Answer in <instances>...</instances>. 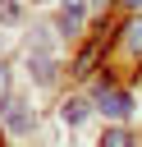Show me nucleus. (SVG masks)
Here are the masks:
<instances>
[{
    "label": "nucleus",
    "mask_w": 142,
    "mask_h": 147,
    "mask_svg": "<svg viewBox=\"0 0 142 147\" xmlns=\"http://www.w3.org/2000/svg\"><path fill=\"white\" fill-rule=\"evenodd\" d=\"M96 110H101L105 119H128V115H133V96H128L124 87H115L110 78H101V83H96Z\"/></svg>",
    "instance_id": "nucleus-1"
},
{
    "label": "nucleus",
    "mask_w": 142,
    "mask_h": 147,
    "mask_svg": "<svg viewBox=\"0 0 142 147\" xmlns=\"http://www.w3.org/2000/svg\"><path fill=\"white\" fill-rule=\"evenodd\" d=\"M101 28H105V23H101ZM101 51H105V37H92V41L78 51V60H73V74H78V78H92V74H96V60H101Z\"/></svg>",
    "instance_id": "nucleus-2"
},
{
    "label": "nucleus",
    "mask_w": 142,
    "mask_h": 147,
    "mask_svg": "<svg viewBox=\"0 0 142 147\" xmlns=\"http://www.w3.org/2000/svg\"><path fill=\"white\" fill-rule=\"evenodd\" d=\"M27 74H32L37 83H46V87L55 83V60H50L46 46H32V51H27Z\"/></svg>",
    "instance_id": "nucleus-3"
},
{
    "label": "nucleus",
    "mask_w": 142,
    "mask_h": 147,
    "mask_svg": "<svg viewBox=\"0 0 142 147\" xmlns=\"http://www.w3.org/2000/svg\"><path fill=\"white\" fill-rule=\"evenodd\" d=\"M119 51L128 60H142V14H133L124 28H119Z\"/></svg>",
    "instance_id": "nucleus-4"
},
{
    "label": "nucleus",
    "mask_w": 142,
    "mask_h": 147,
    "mask_svg": "<svg viewBox=\"0 0 142 147\" xmlns=\"http://www.w3.org/2000/svg\"><path fill=\"white\" fill-rule=\"evenodd\" d=\"M5 119H9L14 133H32V129H37V110H27L23 101H9V106H5Z\"/></svg>",
    "instance_id": "nucleus-5"
},
{
    "label": "nucleus",
    "mask_w": 142,
    "mask_h": 147,
    "mask_svg": "<svg viewBox=\"0 0 142 147\" xmlns=\"http://www.w3.org/2000/svg\"><path fill=\"white\" fill-rule=\"evenodd\" d=\"M87 115H92V106H87V96H64V101H60V119H64L69 129H78V124H82Z\"/></svg>",
    "instance_id": "nucleus-6"
},
{
    "label": "nucleus",
    "mask_w": 142,
    "mask_h": 147,
    "mask_svg": "<svg viewBox=\"0 0 142 147\" xmlns=\"http://www.w3.org/2000/svg\"><path fill=\"white\" fill-rule=\"evenodd\" d=\"M133 142H137V138H133L128 129H119V124H115V129H105V133H101V142H96V147H133Z\"/></svg>",
    "instance_id": "nucleus-7"
},
{
    "label": "nucleus",
    "mask_w": 142,
    "mask_h": 147,
    "mask_svg": "<svg viewBox=\"0 0 142 147\" xmlns=\"http://www.w3.org/2000/svg\"><path fill=\"white\" fill-rule=\"evenodd\" d=\"M55 28H60V37H78V32H82V14H64V9H60Z\"/></svg>",
    "instance_id": "nucleus-8"
},
{
    "label": "nucleus",
    "mask_w": 142,
    "mask_h": 147,
    "mask_svg": "<svg viewBox=\"0 0 142 147\" xmlns=\"http://www.w3.org/2000/svg\"><path fill=\"white\" fill-rule=\"evenodd\" d=\"M18 18H23L18 0H0V23H18Z\"/></svg>",
    "instance_id": "nucleus-9"
},
{
    "label": "nucleus",
    "mask_w": 142,
    "mask_h": 147,
    "mask_svg": "<svg viewBox=\"0 0 142 147\" xmlns=\"http://www.w3.org/2000/svg\"><path fill=\"white\" fill-rule=\"evenodd\" d=\"M9 101H14V96H9V64L0 60V110H5Z\"/></svg>",
    "instance_id": "nucleus-10"
},
{
    "label": "nucleus",
    "mask_w": 142,
    "mask_h": 147,
    "mask_svg": "<svg viewBox=\"0 0 142 147\" xmlns=\"http://www.w3.org/2000/svg\"><path fill=\"white\" fill-rule=\"evenodd\" d=\"M82 5H87V0H60V9H64V14H82Z\"/></svg>",
    "instance_id": "nucleus-11"
},
{
    "label": "nucleus",
    "mask_w": 142,
    "mask_h": 147,
    "mask_svg": "<svg viewBox=\"0 0 142 147\" xmlns=\"http://www.w3.org/2000/svg\"><path fill=\"white\" fill-rule=\"evenodd\" d=\"M119 5H124V9H133V14L142 9V0H119Z\"/></svg>",
    "instance_id": "nucleus-12"
},
{
    "label": "nucleus",
    "mask_w": 142,
    "mask_h": 147,
    "mask_svg": "<svg viewBox=\"0 0 142 147\" xmlns=\"http://www.w3.org/2000/svg\"><path fill=\"white\" fill-rule=\"evenodd\" d=\"M87 5H96V9H105V5H115V0H87Z\"/></svg>",
    "instance_id": "nucleus-13"
}]
</instances>
